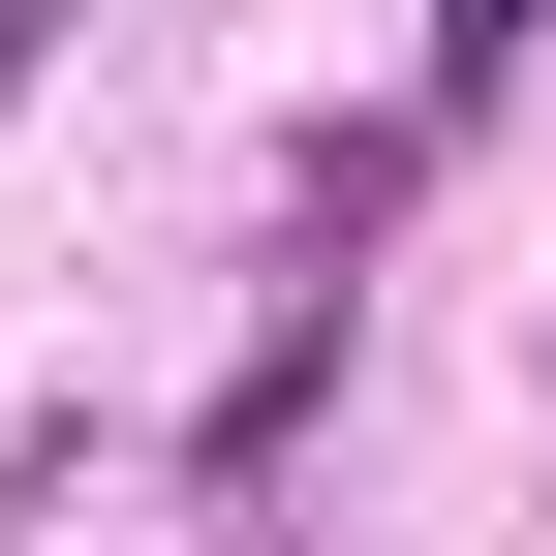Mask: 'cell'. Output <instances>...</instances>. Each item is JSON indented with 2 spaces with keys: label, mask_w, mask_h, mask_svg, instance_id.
<instances>
[{
  "label": "cell",
  "mask_w": 556,
  "mask_h": 556,
  "mask_svg": "<svg viewBox=\"0 0 556 556\" xmlns=\"http://www.w3.org/2000/svg\"><path fill=\"white\" fill-rule=\"evenodd\" d=\"M526 31H556V0H433V62H402V124H495V93H526Z\"/></svg>",
  "instance_id": "obj_1"
},
{
  "label": "cell",
  "mask_w": 556,
  "mask_h": 556,
  "mask_svg": "<svg viewBox=\"0 0 556 556\" xmlns=\"http://www.w3.org/2000/svg\"><path fill=\"white\" fill-rule=\"evenodd\" d=\"M31 62H62V0H0V93H31Z\"/></svg>",
  "instance_id": "obj_2"
}]
</instances>
